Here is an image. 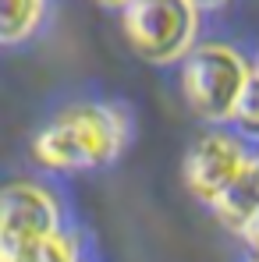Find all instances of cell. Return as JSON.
<instances>
[{"label": "cell", "mask_w": 259, "mask_h": 262, "mask_svg": "<svg viewBox=\"0 0 259 262\" xmlns=\"http://www.w3.org/2000/svg\"><path fill=\"white\" fill-rule=\"evenodd\" d=\"M43 14V0H0V43L25 39Z\"/></svg>", "instance_id": "7"}, {"label": "cell", "mask_w": 259, "mask_h": 262, "mask_svg": "<svg viewBox=\"0 0 259 262\" xmlns=\"http://www.w3.org/2000/svg\"><path fill=\"white\" fill-rule=\"evenodd\" d=\"M231 121L238 124L242 135L259 138V75L256 71H249L245 85L238 92V99H234V106H231Z\"/></svg>", "instance_id": "8"}, {"label": "cell", "mask_w": 259, "mask_h": 262, "mask_svg": "<svg viewBox=\"0 0 259 262\" xmlns=\"http://www.w3.org/2000/svg\"><path fill=\"white\" fill-rule=\"evenodd\" d=\"M96 4H103V7H121L125 0H96Z\"/></svg>", "instance_id": "10"}, {"label": "cell", "mask_w": 259, "mask_h": 262, "mask_svg": "<svg viewBox=\"0 0 259 262\" xmlns=\"http://www.w3.org/2000/svg\"><path fill=\"white\" fill-rule=\"evenodd\" d=\"M249 78L245 60L227 46H199L181 68V92L188 106L206 121H227L238 92Z\"/></svg>", "instance_id": "4"}, {"label": "cell", "mask_w": 259, "mask_h": 262, "mask_svg": "<svg viewBox=\"0 0 259 262\" xmlns=\"http://www.w3.org/2000/svg\"><path fill=\"white\" fill-rule=\"evenodd\" d=\"M125 36L149 64L177 60L195 36V4L188 0H125Z\"/></svg>", "instance_id": "3"}, {"label": "cell", "mask_w": 259, "mask_h": 262, "mask_svg": "<svg viewBox=\"0 0 259 262\" xmlns=\"http://www.w3.org/2000/svg\"><path fill=\"white\" fill-rule=\"evenodd\" d=\"M242 163H245V156H242V145L234 138L206 135L192 145V152L185 160V181L203 202H213L231 184V177L242 170Z\"/></svg>", "instance_id": "5"}, {"label": "cell", "mask_w": 259, "mask_h": 262, "mask_svg": "<svg viewBox=\"0 0 259 262\" xmlns=\"http://www.w3.org/2000/svg\"><path fill=\"white\" fill-rule=\"evenodd\" d=\"M210 206H213V213L220 216L224 227L242 234L259 216V160H245L242 170L231 177V184L216 195Z\"/></svg>", "instance_id": "6"}, {"label": "cell", "mask_w": 259, "mask_h": 262, "mask_svg": "<svg viewBox=\"0 0 259 262\" xmlns=\"http://www.w3.org/2000/svg\"><path fill=\"white\" fill-rule=\"evenodd\" d=\"M256 75H259V57H256Z\"/></svg>", "instance_id": "11"}, {"label": "cell", "mask_w": 259, "mask_h": 262, "mask_svg": "<svg viewBox=\"0 0 259 262\" xmlns=\"http://www.w3.org/2000/svg\"><path fill=\"white\" fill-rule=\"evenodd\" d=\"M125 142V121L110 106H75L46 124L32 152L50 170H78V167H103L117 156Z\"/></svg>", "instance_id": "2"}, {"label": "cell", "mask_w": 259, "mask_h": 262, "mask_svg": "<svg viewBox=\"0 0 259 262\" xmlns=\"http://www.w3.org/2000/svg\"><path fill=\"white\" fill-rule=\"evenodd\" d=\"M75 259V245L57 230V202L36 184L0 191V262Z\"/></svg>", "instance_id": "1"}, {"label": "cell", "mask_w": 259, "mask_h": 262, "mask_svg": "<svg viewBox=\"0 0 259 262\" xmlns=\"http://www.w3.org/2000/svg\"><path fill=\"white\" fill-rule=\"evenodd\" d=\"M188 4H195V7H216V4H224V0H188Z\"/></svg>", "instance_id": "9"}]
</instances>
